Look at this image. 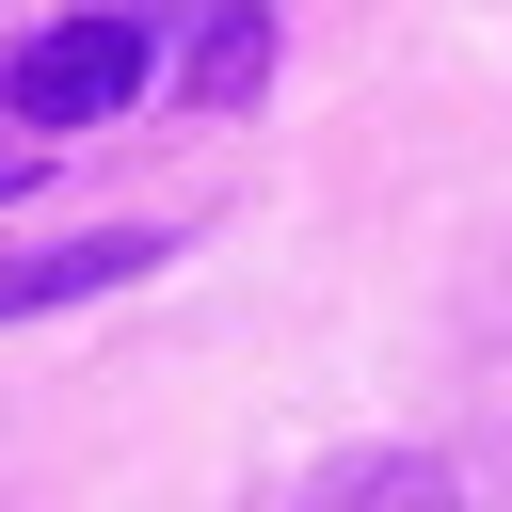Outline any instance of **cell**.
I'll use <instances>...</instances> for the list:
<instances>
[{
	"label": "cell",
	"mask_w": 512,
	"mask_h": 512,
	"mask_svg": "<svg viewBox=\"0 0 512 512\" xmlns=\"http://www.w3.org/2000/svg\"><path fill=\"white\" fill-rule=\"evenodd\" d=\"M176 240L160 224H96V240H64V256H0V320H48V304H96V288H128V272H160Z\"/></svg>",
	"instance_id": "7a4b0ae2"
},
{
	"label": "cell",
	"mask_w": 512,
	"mask_h": 512,
	"mask_svg": "<svg viewBox=\"0 0 512 512\" xmlns=\"http://www.w3.org/2000/svg\"><path fill=\"white\" fill-rule=\"evenodd\" d=\"M32 160H48V128H16V96H0V192H16Z\"/></svg>",
	"instance_id": "5b68a950"
},
{
	"label": "cell",
	"mask_w": 512,
	"mask_h": 512,
	"mask_svg": "<svg viewBox=\"0 0 512 512\" xmlns=\"http://www.w3.org/2000/svg\"><path fill=\"white\" fill-rule=\"evenodd\" d=\"M256 80H272V16H256V0H208V16L176 32V96H192V112H240Z\"/></svg>",
	"instance_id": "3957f363"
},
{
	"label": "cell",
	"mask_w": 512,
	"mask_h": 512,
	"mask_svg": "<svg viewBox=\"0 0 512 512\" xmlns=\"http://www.w3.org/2000/svg\"><path fill=\"white\" fill-rule=\"evenodd\" d=\"M144 32L128 16H64V32H32V48H0V96H16V128H48V144H80V128H112L128 96H144Z\"/></svg>",
	"instance_id": "6da1fadb"
},
{
	"label": "cell",
	"mask_w": 512,
	"mask_h": 512,
	"mask_svg": "<svg viewBox=\"0 0 512 512\" xmlns=\"http://www.w3.org/2000/svg\"><path fill=\"white\" fill-rule=\"evenodd\" d=\"M304 512H464V480H448L432 448H352V464L304 480Z\"/></svg>",
	"instance_id": "277c9868"
}]
</instances>
